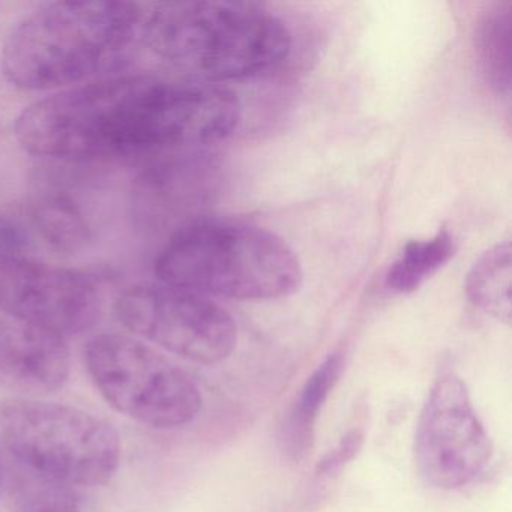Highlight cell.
Listing matches in <instances>:
<instances>
[{"label":"cell","instance_id":"obj_1","mask_svg":"<svg viewBox=\"0 0 512 512\" xmlns=\"http://www.w3.org/2000/svg\"><path fill=\"white\" fill-rule=\"evenodd\" d=\"M239 119L238 98L223 86L124 74L35 101L17 116L14 136L41 160L85 164L211 145Z\"/></svg>","mask_w":512,"mask_h":512},{"label":"cell","instance_id":"obj_2","mask_svg":"<svg viewBox=\"0 0 512 512\" xmlns=\"http://www.w3.org/2000/svg\"><path fill=\"white\" fill-rule=\"evenodd\" d=\"M145 7L121 0L52 2L8 32L0 73L26 92H59L110 77L142 41Z\"/></svg>","mask_w":512,"mask_h":512},{"label":"cell","instance_id":"obj_3","mask_svg":"<svg viewBox=\"0 0 512 512\" xmlns=\"http://www.w3.org/2000/svg\"><path fill=\"white\" fill-rule=\"evenodd\" d=\"M142 41L181 79H250L280 67L292 38L283 20L251 2H163L145 8Z\"/></svg>","mask_w":512,"mask_h":512},{"label":"cell","instance_id":"obj_4","mask_svg":"<svg viewBox=\"0 0 512 512\" xmlns=\"http://www.w3.org/2000/svg\"><path fill=\"white\" fill-rule=\"evenodd\" d=\"M161 283L196 295L266 301L302 283L295 251L275 233L250 224L203 220L170 236L155 259Z\"/></svg>","mask_w":512,"mask_h":512},{"label":"cell","instance_id":"obj_5","mask_svg":"<svg viewBox=\"0 0 512 512\" xmlns=\"http://www.w3.org/2000/svg\"><path fill=\"white\" fill-rule=\"evenodd\" d=\"M0 434L29 472L70 487L107 484L121 461L118 431L68 404L5 400L0 403Z\"/></svg>","mask_w":512,"mask_h":512},{"label":"cell","instance_id":"obj_6","mask_svg":"<svg viewBox=\"0 0 512 512\" xmlns=\"http://www.w3.org/2000/svg\"><path fill=\"white\" fill-rule=\"evenodd\" d=\"M83 355L104 400L140 424L184 427L202 410V392L190 374L137 338L95 335Z\"/></svg>","mask_w":512,"mask_h":512},{"label":"cell","instance_id":"obj_7","mask_svg":"<svg viewBox=\"0 0 512 512\" xmlns=\"http://www.w3.org/2000/svg\"><path fill=\"white\" fill-rule=\"evenodd\" d=\"M115 314L131 334L199 364L224 361L238 341L235 322L220 305L158 280L122 290Z\"/></svg>","mask_w":512,"mask_h":512},{"label":"cell","instance_id":"obj_8","mask_svg":"<svg viewBox=\"0 0 512 512\" xmlns=\"http://www.w3.org/2000/svg\"><path fill=\"white\" fill-rule=\"evenodd\" d=\"M415 457L425 481L443 490L475 481L490 461L487 431L455 374L439 377L431 388L416 428Z\"/></svg>","mask_w":512,"mask_h":512},{"label":"cell","instance_id":"obj_9","mask_svg":"<svg viewBox=\"0 0 512 512\" xmlns=\"http://www.w3.org/2000/svg\"><path fill=\"white\" fill-rule=\"evenodd\" d=\"M0 311L16 322L70 337L97 322L100 290L82 272L50 265L32 253L13 254L0 257Z\"/></svg>","mask_w":512,"mask_h":512},{"label":"cell","instance_id":"obj_10","mask_svg":"<svg viewBox=\"0 0 512 512\" xmlns=\"http://www.w3.org/2000/svg\"><path fill=\"white\" fill-rule=\"evenodd\" d=\"M65 338L11 320L0 325V383L26 395L44 397L64 388L70 377Z\"/></svg>","mask_w":512,"mask_h":512},{"label":"cell","instance_id":"obj_11","mask_svg":"<svg viewBox=\"0 0 512 512\" xmlns=\"http://www.w3.org/2000/svg\"><path fill=\"white\" fill-rule=\"evenodd\" d=\"M29 230L50 250L74 254L92 241V227L82 203L62 187L44 188L28 206Z\"/></svg>","mask_w":512,"mask_h":512},{"label":"cell","instance_id":"obj_12","mask_svg":"<svg viewBox=\"0 0 512 512\" xmlns=\"http://www.w3.org/2000/svg\"><path fill=\"white\" fill-rule=\"evenodd\" d=\"M343 370V356L340 353H334L328 356L305 382L298 406H295L287 418L286 425L283 427V437H281L284 448L293 457L301 458L311 448L317 413L328 400Z\"/></svg>","mask_w":512,"mask_h":512},{"label":"cell","instance_id":"obj_13","mask_svg":"<svg viewBox=\"0 0 512 512\" xmlns=\"http://www.w3.org/2000/svg\"><path fill=\"white\" fill-rule=\"evenodd\" d=\"M511 266V245L502 242L485 251L466 278L469 301L505 325L511 323L512 316Z\"/></svg>","mask_w":512,"mask_h":512},{"label":"cell","instance_id":"obj_14","mask_svg":"<svg viewBox=\"0 0 512 512\" xmlns=\"http://www.w3.org/2000/svg\"><path fill=\"white\" fill-rule=\"evenodd\" d=\"M455 253L454 236L446 229L433 238L407 242L386 274V287L395 293L415 292L442 269Z\"/></svg>","mask_w":512,"mask_h":512},{"label":"cell","instance_id":"obj_15","mask_svg":"<svg viewBox=\"0 0 512 512\" xmlns=\"http://www.w3.org/2000/svg\"><path fill=\"white\" fill-rule=\"evenodd\" d=\"M476 52L482 74L494 91L511 89V8L497 5L485 16L476 35Z\"/></svg>","mask_w":512,"mask_h":512},{"label":"cell","instance_id":"obj_16","mask_svg":"<svg viewBox=\"0 0 512 512\" xmlns=\"http://www.w3.org/2000/svg\"><path fill=\"white\" fill-rule=\"evenodd\" d=\"M29 473L31 478L17 494L16 512H82L73 487Z\"/></svg>","mask_w":512,"mask_h":512},{"label":"cell","instance_id":"obj_17","mask_svg":"<svg viewBox=\"0 0 512 512\" xmlns=\"http://www.w3.org/2000/svg\"><path fill=\"white\" fill-rule=\"evenodd\" d=\"M364 436L359 431H352L347 434L331 452L323 457V460L317 464V476H332L334 473L340 472L343 466H346L361 449Z\"/></svg>","mask_w":512,"mask_h":512}]
</instances>
